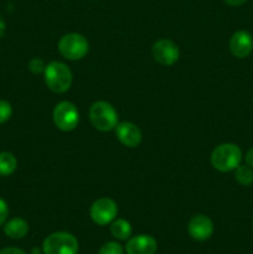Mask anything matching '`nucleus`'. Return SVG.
Returning a JSON list of instances; mask_svg holds the SVG:
<instances>
[{
	"instance_id": "nucleus-14",
	"label": "nucleus",
	"mask_w": 253,
	"mask_h": 254,
	"mask_svg": "<svg viewBox=\"0 0 253 254\" xmlns=\"http://www.w3.org/2000/svg\"><path fill=\"white\" fill-rule=\"evenodd\" d=\"M111 233L117 238V240L126 241L130 237L131 235V226L128 221L119 218L116 220L111 226Z\"/></svg>"
},
{
	"instance_id": "nucleus-19",
	"label": "nucleus",
	"mask_w": 253,
	"mask_h": 254,
	"mask_svg": "<svg viewBox=\"0 0 253 254\" xmlns=\"http://www.w3.org/2000/svg\"><path fill=\"white\" fill-rule=\"evenodd\" d=\"M45 64L41 59H32L31 61L29 62V69L32 72V73H41V72L45 71Z\"/></svg>"
},
{
	"instance_id": "nucleus-7",
	"label": "nucleus",
	"mask_w": 253,
	"mask_h": 254,
	"mask_svg": "<svg viewBox=\"0 0 253 254\" xmlns=\"http://www.w3.org/2000/svg\"><path fill=\"white\" fill-rule=\"evenodd\" d=\"M89 213H91V218L94 223L104 226L114 221L117 213H118V207L112 198L102 197L92 203Z\"/></svg>"
},
{
	"instance_id": "nucleus-15",
	"label": "nucleus",
	"mask_w": 253,
	"mask_h": 254,
	"mask_svg": "<svg viewBox=\"0 0 253 254\" xmlns=\"http://www.w3.org/2000/svg\"><path fill=\"white\" fill-rule=\"evenodd\" d=\"M17 168V160L11 153H0V176H9L14 174Z\"/></svg>"
},
{
	"instance_id": "nucleus-9",
	"label": "nucleus",
	"mask_w": 253,
	"mask_h": 254,
	"mask_svg": "<svg viewBox=\"0 0 253 254\" xmlns=\"http://www.w3.org/2000/svg\"><path fill=\"white\" fill-rule=\"evenodd\" d=\"M230 50L237 59H246L253 51V37L245 30L235 32L230 40Z\"/></svg>"
},
{
	"instance_id": "nucleus-11",
	"label": "nucleus",
	"mask_w": 253,
	"mask_h": 254,
	"mask_svg": "<svg viewBox=\"0 0 253 254\" xmlns=\"http://www.w3.org/2000/svg\"><path fill=\"white\" fill-rule=\"evenodd\" d=\"M189 233L196 241H206L212 236L213 223L207 216L197 215L189 222Z\"/></svg>"
},
{
	"instance_id": "nucleus-18",
	"label": "nucleus",
	"mask_w": 253,
	"mask_h": 254,
	"mask_svg": "<svg viewBox=\"0 0 253 254\" xmlns=\"http://www.w3.org/2000/svg\"><path fill=\"white\" fill-rule=\"evenodd\" d=\"M98 254H123V248L117 242H108L99 250Z\"/></svg>"
},
{
	"instance_id": "nucleus-25",
	"label": "nucleus",
	"mask_w": 253,
	"mask_h": 254,
	"mask_svg": "<svg viewBox=\"0 0 253 254\" xmlns=\"http://www.w3.org/2000/svg\"><path fill=\"white\" fill-rule=\"evenodd\" d=\"M34 254H40V252H39V250H36V248H35L34 250V252H32Z\"/></svg>"
},
{
	"instance_id": "nucleus-12",
	"label": "nucleus",
	"mask_w": 253,
	"mask_h": 254,
	"mask_svg": "<svg viewBox=\"0 0 253 254\" xmlns=\"http://www.w3.org/2000/svg\"><path fill=\"white\" fill-rule=\"evenodd\" d=\"M126 250L128 254H155L158 245L151 236L139 235L128 241Z\"/></svg>"
},
{
	"instance_id": "nucleus-4",
	"label": "nucleus",
	"mask_w": 253,
	"mask_h": 254,
	"mask_svg": "<svg viewBox=\"0 0 253 254\" xmlns=\"http://www.w3.org/2000/svg\"><path fill=\"white\" fill-rule=\"evenodd\" d=\"M89 49L88 41L81 34H67L61 37L59 41V50L60 54L67 60L76 61V60L83 59L87 55Z\"/></svg>"
},
{
	"instance_id": "nucleus-22",
	"label": "nucleus",
	"mask_w": 253,
	"mask_h": 254,
	"mask_svg": "<svg viewBox=\"0 0 253 254\" xmlns=\"http://www.w3.org/2000/svg\"><path fill=\"white\" fill-rule=\"evenodd\" d=\"M246 164L253 169V148L250 149L246 154Z\"/></svg>"
},
{
	"instance_id": "nucleus-13",
	"label": "nucleus",
	"mask_w": 253,
	"mask_h": 254,
	"mask_svg": "<svg viewBox=\"0 0 253 254\" xmlns=\"http://www.w3.org/2000/svg\"><path fill=\"white\" fill-rule=\"evenodd\" d=\"M4 232L7 237L14 238V240H20L24 238L29 232V225L22 218H12V220L7 221L4 226Z\"/></svg>"
},
{
	"instance_id": "nucleus-23",
	"label": "nucleus",
	"mask_w": 253,
	"mask_h": 254,
	"mask_svg": "<svg viewBox=\"0 0 253 254\" xmlns=\"http://www.w3.org/2000/svg\"><path fill=\"white\" fill-rule=\"evenodd\" d=\"M223 1L227 5H230V6H240V5L245 4L247 0H223Z\"/></svg>"
},
{
	"instance_id": "nucleus-6",
	"label": "nucleus",
	"mask_w": 253,
	"mask_h": 254,
	"mask_svg": "<svg viewBox=\"0 0 253 254\" xmlns=\"http://www.w3.org/2000/svg\"><path fill=\"white\" fill-rule=\"evenodd\" d=\"M55 126L62 131H71L78 126L79 113L76 106L71 102H61L54 109Z\"/></svg>"
},
{
	"instance_id": "nucleus-10",
	"label": "nucleus",
	"mask_w": 253,
	"mask_h": 254,
	"mask_svg": "<svg viewBox=\"0 0 253 254\" xmlns=\"http://www.w3.org/2000/svg\"><path fill=\"white\" fill-rule=\"evenodd\" d=\"M116 135L118 140L128 148H135L141 141L140 129L130 122H123V123L117 124Z\"/></svg>"
},
{
	"instance_id": "nucleus-21",
	"label": "nucleus",
	"mask_w": 253,
	"mask_h": 254,
	"mask_svg": "<svg viewBox=\"0 0 253 254\" xmlns=\"http://www.w3.org/2000/svg\"><path fill=\"white\" fill-rule=\"evenodd\" d=\"M0 254H26L22 250L15 247H7L0 251Z\"/></svg>"
},
{
	"instance_id": "nucleus-8",
	"label": "nucleus",
	"mask_w": 253,
	"mask_h": 254,
	"mask_svg": "<svg viewBox=\"0 0 253 254\" xmlns=\"http://www.w3.org/2000/svg\"><path fill=\"white\" fill-rule=\"evenodd\" d=\"M153 56L163 66H171L179 60L180 51L171 40L161 39L153 45Z\"/></svg>"
},
{
	"instance_id": "nucleus-5",
	"label": "nucleus",
	"mask_w": 253,
	"mask_h": 254,
	"mask_svg": "<svg viewBox=\"0 0 253 254\" xmlns=\"http://www.w3.org/2000/svg\"><path fill=\"white\" fill-rule=\"evenodd\" d=\"M45 254H77L78 242L67 232H56L50 235L42 246Z\"/></svg>"
},
{
	"instance_id": "nucleus-16",
	"label": "nucleus",
	"mask_w": 253,
	"mask_h": 254,
	"mask_svg": "<svg viewBox=\"0 0 253 254\" xmlns=\"http://www.w3.org/2000/svg\"><path fill=\"white\" fill-rule=\"evenodd\" d=\"M235 179L240 185L250 186L253 184V169L248 165H238L235 169Z\"/></svg>"
},
{
	"instance_id": "nucleus-17",
	"label": "nucleus",
	"mask_w": 253,
	"mask_h": 254,
	"mask_svg": "<svg viewBox=\"0 0 253 254\" xmlns=\"http://www.w3.org/2000/svg\"><path fill=\"white\" fill-rule=\"evenodd\" d=\"M12 114V107L7 101L0 99V124L5 123L10 119Z\"/></svg>"
},
{
	"instance_id": "nucleus-20",
	"label": "nucleus",
	"mask_w": 253,
	"mask_h": 254,
	"mask_svg": "<svg viewBox=\"0 0 253 254\" xmlns=\"http://www.w3.org/2000/svg\"><path fill=\"white\" fill-rule=\"evenodd\" d=\"M7 216H9V207H7V203L5 202V200H2V198L0 197V226L4 225Z\"/></svg>"
},
{
	"instance_id": "nucleus-3",
	"label": "nucleus",
	"mask_w": 253,
	"mask_h": 254,
	"mask_svg": "<svg viewBox=\"0 0 253 254\" xmlns=\"http://www.w3.org/2000/svg\"><path fill=\"white\" fill-rule=\"evenodd\" d=\"M89 119L96 129L101 131H109L118 124V114L116 109L104 101L94 102L89 109Z\"/></svg>"
},
{
	"instance_id": "nucleus-2",
	"label": "nucleus",
	"mask_w": 253,
	"mask_h": 254,
	"mask_svg": "<svg viewBox=\"0 0 253 254\" xmlns=\"http://www.w3.org/2000/svg\"><path fill=\"white\" fill-rule=\"evenodd\" d=\"M45 82L55 93H64L72 84V72L62 62H51L45 67Z\"/></svg>"
},
{
	"instance_id": "nucleus-1",
	"label": "nucleus",
	"mask_w": 253,
	"mask_h": 254,
	"mask_svg": "<svg viewBox=\"0 0 253 254\" xmlns=\"http://www.w3.org/2000/svg\"><path fill=\"white\" fill-rule=\"evenodd\" d=\"M242 151L236 144L226 143L216 146L211 154V164L221 173L232 171L241 165Z\"/></svg>"
},
{
	"instance_id": "nucleus-24",
	"label": "nucleus",
	"mask_w": 253,
	"mask_h": 254,
	"mask_svg": "<svg viewBox=\"0 0 253 254\" xmlns=\"http://www.w3.org/2000/svg\"><path fill=\"white\" fill-rule=\"evenodd\" d=\"M5 30H6V24H5V20L2 19V16L0 15V39L4 36Z\"/></svg>"
}]
</instances>
